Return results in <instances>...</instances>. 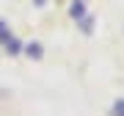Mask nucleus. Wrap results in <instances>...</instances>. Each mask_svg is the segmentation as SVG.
<instances>
[{"instance_id":"3","label":"nucleus","mask_w":124,"mask_h":116,"mask_svg":"<svg viewBox=\"0 0 124 116\" xmlns=\"http://www.w3.org/2000/svg\"><path fill=\"white\" fill-rule=\"evenodd\" d=\"M113 111L124 116V99H116V102H113Z\"/></svg>"},{"instance_id":"2","label":"nucleus","mask_w":124,"mask_h":116,"mask_svg":"<svg viewBox=\"0 0 124 116\" xmlns=\"http://www.w3.org/2000/svg\"><path fill=\"white\" fill-rule=\"evenodd\" d=\"M41 53H44V50H41V44H39V41L28 44V55H31V58H41Z\"/></svg>"},{"instance_id":"1","label":"nucleus","mask_w":124,"mask_h":116,"mask_svg":"<svg viewBox=\"0 0 124 116\" xmlns=\"http://www.w3.org/2000/svg\"><path fill=\"white\" fill-rule=\"evenodd\" d=\"M69 14H72V17H83V14H85V6H83V0H75V6H72V8H69Z\"/></svg>"},{"instance_id":"4","label":"nucleus","mask_w":124,"mask_h":116,"mask_svg":"<svg viewBox=\"0 0 124 116\" xmlns=\"http://www.w3.org/2000/svg\"><path fill=\"white\" fill-rule=\"evenodd\" d=\"M91 25H94V19H83V31L85 33H91Z\"/></svg>"},{"instance_id":"5","label":"nucleus","mask_w":124,"mask_h":116,"mask_svg":"<svg viewBox=\"0 0 124 116\" xmlns=\"http://www.w3.org/2000/svg\"><path fill=\"white\" fill-rule=\"evenodd\" d=\"M8 53H19V41H8Z\"/></svg>"}]
</instances>
